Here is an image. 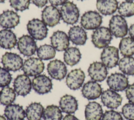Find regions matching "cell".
<instances>
[{"mask_svg": "<svg viewBox=\"0 0 134 120\" xmlns=\"http://www.w3.org/2000/svg\"><path fill=\"white\" fill-rule=\"evenodd\" d=\"M91 38L92 42L95 47L104 48L110 44L112 39V34L108 28L102 26L95 29Z\"/></svg>", "mask_w": 134, "mask_h": 120, "instance_id": "cell-1", "label": "cell"}, {"mask_svg": "<svg viewBox=\"0 0 134 120\" xmlns=\"http://www.w3.org/2000/svg\"><path fill=\"white\" fill-rule=\"evenodd\" d=\"M61 18L69 25L76 23L80 16V11L77 6L72 2H67L62 5L60 9Z\"/></svg>", "mask_w": 134, "mask_h": 120, "instance_id": "cell-2", "label": "cell"}, {"mask_svg": "<svg viewBox=\"0 0 134 120\" xmlns=\"http://www.w3.org/2000/svg\"><path fill=\"white\" fill-rule=\"evenodd\" d=\"M27 29L30 36L39 41L45 38L48 32L47 25L38 18H33L29 21L27 24Z\"/></svg>", "mask_w": 134, "mask_h": 120, "instance_id": "cell-3", "label": "cell"}, {"mask_svg": "<svg viewBox=\"0 0 134 120\" xmlns=\"http://www.w3.org/2000/svg\"><path fill=\"white\" fill-rule=\"evenodd\" d=\"M109 29L115 37H125L128 32V25L126 19L120 15H113L109 22Z\"/></svg>", "mask_w": 134, "mask_h": 120, "instance_id": "cell-4", "label": "cell"}, {"mask_svg": "<svg viewBox=\"0 0 134 120\" xmlns=\"http://www.w3.org/2000/svg\"><path fill=\"white\" fill-rule=\"evenodd\" d=\"M102 16L95 11H89L85 12L81 18L82 27L87 30L96 29L99 27L102 23Z\"/></svg>", "mask_w": 134, "mask_h": 120, "instance_id": "cell-5", "label": "cell"}, {"mask_svg": "<svg viewBox=\"0 0 134 120\" xmlns=\"http://www.w3.org/2000/svg\"><path fill=\"white\" fill-rule=\"evenodd\" d=\"M44 69V64L42 60L37 57H29L26 59L22 67L24 74L28 76H36L40 75Z\"/></svg>", "mask_w": 134, "mask_h": 120, "instance_id": "cell-6", "label": "cell"}, {"mask_svg": "<svg viewBox=\"0 0 134 120\" xmlns=\"http://www.w3.org/2000/svg\"><path fill=\"white\" fill-rule=\"evenodd\" d=\"M17 45L19 52L25 56H31L35 54L37 50L35 39L28 35H24L20 37Z\"/></svg>", "mask_w": 134, "mask_h": 120, "instance_id": "cell-7", "label": "cell"}, {"mask_svg": "<svg viewBox=\"0 0 134 120\" xmlns=\"http://www.w3.org/2000/svg\"><path fill=\"white\" fill-rule=\"evenodd\" d=\"M119 58L118 49L113 46H108L104 48L100 54L102 63L108 68L116 67L118 64Z\"/></svg>", "mask_w": 134, "mask_h": 120, "instance_id": "cell-8", "label": "cell"}, {"mask_svg": "<svg viewBox=\"0 0 134 120\" xmlns=\"http://www.w3.org/2000/svg\"><path fill=\"white\" fill-rule=\"evenodd\" d=\"M3 67L8 71L16 72L22 68L23 59L20 55L12 52H6L2 57Z\"/></svg>", "mask_w": 134, "mask_h": 120, "instance_id": "cell-9", "label": "cell"}, {"mask_svg": "<svg viewBox=\"0 0 134 120\" xmlns=\"http://www.w3.org/2000/svg\"><path fill=\"white\" fill-rule=\"evenodd\" d=\"M51 79L47 75L40 74L36 76L32 81V87L34 91L38 94H47L52 88Z\"/></svg>", "mask_w": 134, "mask_h": 120, "instance_id": "cell-10", "label": "cell"}, {"mask_svg": "<svg viewBox=\"0 0 134 120\" xmlns=\"http://www.w3.org/2000/svg\"><path fill=\"white\" fill-rule=\"evenodd\" d=\"M42 21L49 27H53L58 24L61 19L60 11L55 6H46L42 11Z\"/></svg>", "mask_w": 134, "mask_h": 120, "instance_id": "cell-11", "label": "cell"}, {"mask_svg": "<svg viewBox=\"0 0 134 120\" xmlns=\"http://www.w3.org/2000/svg\"><path fill=\"white\" fill-rule=\"evenodd\" d=\"M106 82L109 88L116 92L123 91L129 85L128 78L120 73L111 74L107 77Z\"/></svg>", "mask_w": 134, "mask_h": 120, "instance_id": "cell-12", "label": "cell"}, {"mask_svg": "<svg viewBox=\"0 0 134 120\" xmlns=\"http://www.w3.org/2000/svg\"><path fill=\"white\" fill-rule=\"evenodd\" d=\"M47 71L51 78L60 81L65 77L67 68L62 61L59 59H54L48 63Z\"/></svg>", "mask_w": 134, "mask_h": 120, "instance_id": "cell-13", "label": "cell"}, {"mask_svg": "<svg viewBox=\"0 0 134 120\" xmlns=\"http://www.w3.org/2000/svg\"><path fill=\"white\" fill-rule=\"evenodd\" d=\"M100 99L103 105L110 109L117 108L121 104L122 100L119 94L110 89L103 91Z\"/></svg>", "mask_w": 134, "mask_h": 120, "instance_id": "cell-14", "label": "cell"}, {"mask_svg": "<svg viewBox=\"0 0 134 120\" xmlns=\"http://www.w3.org/2000/svg\"><path fill=\"white\" fill-rule=\"evenodd\" d=\"M13 86L15 91L18 95L26 96L31 90L32 83L28 76L20 74L15 78Z\"/></svg>", "mask_w": 134, "mask_h": 120, "instance_id": "cell-15", "label": "cell"}, {"mask_svg": "<svg viewBox=\"0 0 134 120\" xmlns=\"http://www.w3.org/2000/svg\"><path fill=\"white\" fill-rule=\"evenodd\" d=\"M85 73L81 68L71 71L66 77V84L72 90H77L81 87L84 80Z\"/></svg>", "mask_w": 134, "mask_h": 120, "instance_id": "cell-16", "label": "cell"}, {"mask_svg": "<svg viewBox=\"0 0 134 120\" xmlns=\"http://www.w3.org/2000/svg\"><path fill=\"white\" fill-rule=\"evenodd\" d=\"M87 72L91 78L96 82H100L104 81L108 74L107 67L99 62H94L91 63Z\"/></svg>", "mask_w": 134, "mask_h": 120, "instance_id": "cell-17", "label": "cell"}, {"mask_svg": "<svg viewBox=\"0 0 134 120\" xmlns=\"http://www.w3.org/2000/svg\"><path fill=\"white\" fill-rule=\"evenodd\" d=\"M84 97L88 100L99 98L102 93V88L99 84L94 81H89L84 84L81 90Z\"/></svg>", "mask_w": 134, "mask_h": 120, "instance_id": "cell-18", "label": "cell"}, {"mask_svg": "<svg viewBox=\"0 0 134 120\" xmlns=\"http://www.w3.org/2000/svg\"><path fill=\"white\" fill-rule=\"evenodd\" d=\"M20 22V16L12 10H6L0 14V26L5 29L15 28Z\"/></svg>", "mask_w": 134, "mask_h": 120, "instance_id": "cell-19", "label": "cell"}, {"mask_svg": "<svg viewBox=\"0 0 134 120\" xmlns=\"http://www.w3.org/2000/svg\"><path fill=\"white\" fill-rule=\"evenodd\" d=\"M50 42L53 47L59 52L65 51L70 45L69 36L62 31L54 32L50 37Z\"/></svg>", "mask_w": 134, "mask_h": 120, "instance_id": "cell-20", "label": "cell"}, {"mask_svg": "<svg viewBox=\"0 0 134 120\" xmlns=\"http://www.w3.org/2000/svg\"><path fill=\"white\" fill-rule=\"evenodd\" d=\"M69 39L76 45H84L87 39V34L84 29L80 26L71 27L68 32Z\"/></svg>", "mask_w": 134, "mask_h": 120, "instance_id": "cell-21", "label": "cell"}, {"mask_svg": "<svg viewBox=\"0 0 134 120\" xmlns=\"http://www.w3.org/2000/svg\"><path fill=\"white\" fill-rule=\"evenodd\" d=\"M59 106L62 112L71 114L77 111L78 102L73 96L66 94L61 97L59 101Z\"/></svg>", "mask_w": 134, "mask_h": 120, "instance_id": "cell-22", "label": "cell"}, {"mask_svg": "<svg viewBox=\"0 0 134 120\" xmlns=\"http://www.w3.org/2000/svg\"><path fill=\"white\" fill-rule=\"evenodd\" d=\"M4 115L8 120H24L26 113L22 106L17 104H11L5 108Z\"/></svg>", "mask_w": 134, "mask_h": 120, "instance_id": "cell-23", "label": "cell"}, {"mask_svg": "<svg viewBox=\"0 0 134 120\" xmlns=\"http://www.w3.org/2000/svg\"><path fill=\"white\" fill-rule=\"evenodd\" d=\"M17 37L10 29H3L0 31V47L6 49L13 48L16 45Z\"/></svg>", "mask_w": 134, "mask_h": 120, "instance_id": "cell-24", "label": "cell"}, {"mask_svg": "<svg viewBox=\"0 0 134 120\" xmlns=\"http://www.w3.org/2000/svg\"><path fill=\"white\" fill-rule=\"evenodd\" d=\"M103 112L102 106L96 102H90L85 106L86 120H101Z\"/></svg>", "mask_w": 134, "mask_h": 120, "instance_id": "cell-25", "label": "cell"}, {"mask_svg": "<svg viewBox=\"0 0 134 120\" xmlns=\"http://www.w3.org/2000/svg\"><path fill=\"white\" fill-rule=\"evenodd\" d=\"M96 8L98 12L104 15L113 14L118 8L117 0H97Z\"/></svg>", "mask_w": 134, "mask_h": 120, "instance_id": "cell-26", "label": "cell"}, {"mask_svg": "<svg viewBox=\"0 0 134 120\" xmlns=\"http://www.w3.org/2000/svg\"><path fill=\"white\" fill-rule=\"evenodd\" d=\"M44 107L40 103L34 102L30 104L25 111L28 120H41L43 116Z\"/></svg>", "mask_w": 134, "mask_h": 120, "instance_id": "cell-27", "label": "cell"}, {"mask_svg": "<svg viewBox=\"0 0 134 120\" xmlns=\"http://www.w3.org/2000/svg\"><path fill=\"white\" fill-rule=\"evenodd\" d=\"M81 58V53L79 49L76 47H68L63 54L64 62L69 66L76 65Z\"/></svg>", "mask_w": 134, "mask_h": 120, "instance_id": "cell-28", "label": "cell"}, {"mask_svg": "<svg viewBox=\"0 0 134 120\" xmlns=\"http://www.w3.org/2000/svg\"><path fill=\"white\" fill-rule=\"evenodd\" d=\"M119 48L123 56H132L134 55V40L130 37H123L120 41Z\"/></svg>", "mask_w": 134, "mask_h": 120, "instance_id": "cell-29", "label": "cell"}, {"mask_svg": "<svg viewBox=\"0 0 134 120\" xmlns=\"http://www.w3.org/2000/svg\"><path fill=\"white\" fill-rule=\"evenodd\" d=\"M119 69L124 74L134 75V58L131 56H125L118 62Z\"/></svg>", "mask_w": 134, "mask_h": 120, "instance_id": "cell-30", "label": "cell"}, {"mask_svg": "<svg viewBox=\"0 0 134 120\" xmlns=\"http://www.w3.org/2000/svg\"><path fill=\"white\" fill-rule=\"evenodd\" d=\"M42 117L43 120H62V111L57 105H48L44 109Z\"/></svg>", "mask_w": 134, "mask_h": 120, "instance_id": "cell-31", "label": "cell"}, {"mask_svg": "<svg viewBox=\"0 0 134 120\" xmlns=\"http://www.w3.org/2000/svg\"><path fill=\"white\" fill-rule=\"evenodd\" d=\"M16 96V93L13 88L4 87L0 91V103L3 105H8L15 101Z\"/></svg>", "mask_w": 134, "mask_h": 120, "instance_id": "cell-32", "label": "cell"}, {"mask_svg": "<svg viewBox=\"0 0 134 120\" xmlns=\"http://www.w3.org/2000/svg\"><path fill=\"white\" fill-rule=\"evenodd\" d=\"M55 49L52 45L44 44L40 46L37 50V54L39 58L41 60H49L53 58L55 56Z\"/></svg>", "mask_w": 134, "mask_h": 120, "instance_id": "cell-33", "label": "cell"}, {"mask_svg": "<svg viewBox=\"0 0 134 120\" xmlns=\"http://www.w3.org/2000/svg\"><path fill=\"white\" fill-rule=\"evenodd\" d=\"M118 12L122 17H129L134 15V3L131 1L122 2L118 8Z\"/></svg>", "mask_w": 134, "mask_h": 120, "instance_id": "cell-34", "label": "cell"}, {"mask_svg": "<svg viewBox=\"0 0 134 120\" xmlns=\"http://www.w3.org/2000/svg\"><path fill=\"white\" fill-rule=\"evenodd\" d=\"M10 6L16 11L23 12L29 8L30 0H9Z\"/></svg>", "mask_w": 134, "mask_h": 120, "instance_id": "cell-35", "label": "cell"}, {"mask_svg": "<svg viewBox=\"0 0 134 120\" xmlns=\"http://www.w3.org/2000/svg\"><path fill=\"white\" fill-rule=\"evenodd\" d=\"M12 80V76L9 71L0 66V87L8 86Z\"/></svg>", "mask_w": 134, "mask_h": 120, "instance_id": "cell-36", "label": "cell"}, {"mask_svg": "<svg viewBox=\"0 0 134 120\" xmlns=\"http://www.w3.org/2000/svg\"><path fill=\"white\" fill-rule=\"evenodd\" d=\"M124 117L128 120H134V104L129 103L125 104L121 109Z\"/></svg>", "mask_w": 134, "mask_h": 120, "instance_id": "cell-37", "label": "cell"}, {"mask_svg": "<svg viewBox=\"0 0 134 120\" xmlns=\"http://www.w3.org/2000/svg\"><path fill=\"white\" fill-rule=\"evenodd\" d=\"M102 120H123L120 113L114 110L106 111L103 114Z\"/></svg>", "mask_w": 134, "mask_h": 120, "instance_id": "cell-38", "label": "cell"}, {"mask_svg": "<svg viewBox=\"0 0 134 120\" xmlns=\"http://www.w3.org/2000/svg\"><path fill=\"white\" fill-rule=\"evenodd\" d=\"M126 96L129 103L134 104V83L128 85L126 89Z\"/></svg>", "mask_w": 134, "mask_h": 120, "instance_id": "cell-39", "label": "cell"}, {"mask_svg": "<svg viewBox=\"0 0 134 120\" xmlns=\"http://www.w3.org/2000/svg\"><path fill=\"white\" fill-rule=\"evenodd\" d=\"M31 2L39 8L44 7L48 3V0H31Z\"/></svg>", "mask_w": 134, "mask_h": 120, "instance_id": "cell-40", "label": "cell"}, {"mask_svg": "<svg viewBox=\"0 0 134 120\" xmlns=\"http://www.w3.org/2000/svg\"><path fill=\"white\" fill-rule=\"evenodd\" d=\"M68 0H49V3L51 5L54 6H58L60 5H62L67 2Z\"/></svg>", "mask_w": 134, "mask_h": 120, "instance_id": "cell-41", "label": "cell"}, {"mask_svg": "<svg viewBox=\"0 0 134 120\" xmlns=\"http://www.w3.org/2000/svg\"><path fill=\"white\" fill-rule=\"evenodd\" d=\"M62 120H79L76 117L71 114L66 115L63 118Z\"/></svg>", "mask_w": 134, "mask_h": 120, "instance_id": "cell-42", "label": "cell"}, {"mask_svg": "<svg viewBox=\"0 0 134 120\" xmlns=\"http://www.w3.org/2000/svg\"><path fill=\"white\" fill-rule=\"evenodd\" d=\"M128 32L130 37L134 40V24L131 25L128 29Z\"/></svg>", "mask_w": 134, "mask_h": 120, "instance_id": "cell-43", "label": "cell"}, {"mask_svg": "<svg viewBox=\"0 0 134 120\" xmlns=\"http://www.w3.org/2000/svg\"><path fill=\"white\" fill-rule=\"evenodd\" d=\"M0 120H6V119L4 116L0 115Z\"/></svg>", "mask_w": 134, "mask_h": 120, "instance_id": "cell-44", "label": "cell"}, {"mask_svg": "<svg viewBox=\"0 0 134 120\" xmlns=\"http://www.w3.org/2000/svg\"><path fill=\"white\" fill-rule=\"evenodd\" d=\"M5 1H6V0H0V3H4Z\"/></svg>", "mask_w": 134, "mask_h": 120, "instance_id": "cell-45", "label": "cell"}, {"mask_svg": "<svg viewBox=\"0 0 134 120\" xmlns=\"http://www.w3.org/2000/svg\"><path fill=\"white\" fill-rule=\"evenodd\" d=\"M126 1H131L132 2V1H134V0H126Z\"/></svg>", "mask_w": 134, "mask_h": 120, "instance_id": "cell-46", "label": "cell"}, {"mask_svg": "<svg viewBox=\"0 0 134 120\" xmlns=\"http://www.w3.org/2000/svg\"><path fill=\"white\" fill-rule=\"evenodd\" d=\"M79 1H84V0H79Z\"/></svg>", "mask_w": 134, "mask_h": 120, "instance_id": "cell-47", "label": "cell"}]
</instances>
